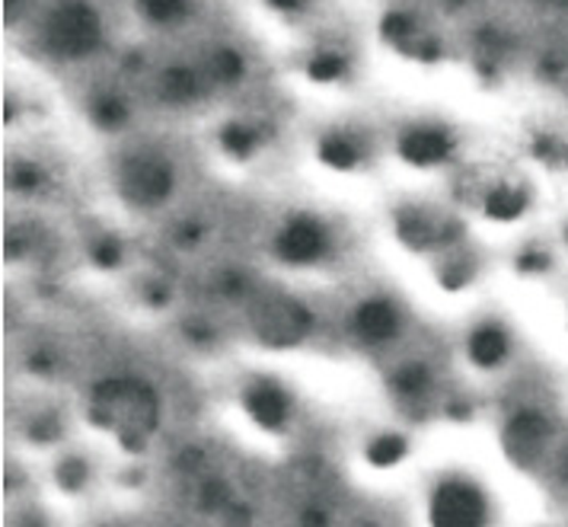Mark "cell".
<instances>
[{"instance_id": "1", "label": "cell", "mask_w": 568, "mask_h": 527, "mask_svg": "<svg viewBox=\"0 0 568 527\" xmlns=\"http://www.w3.org/2000/svg\"><path fill=\"white\" fill-rule=\"evenodd\" d=\"M87 416L119 445L141 450L160 428L163 403L154 387L141 377H109L90 387Z\"/></svg>"}, {"instance_id": "2", "label": "cell", "mask_w": 568, "mask_h": 527, "mask_svg": "<svg viewBox=\"0 0 568 527\" xmlns=\"http://www.w3.org/2000/svg\"><path fill=\"white\" fill-rule=\"evenodd\" d=\"M42 45L61 61H83L103 45V20L93 3L87 0H58L45 23Z\"/></svg>"}, {"instance_id": "3", "label": "cell", "mask_w": 568, "mask_h": 527, "mask_svg": "<svg viewBox=\"0 0 568 527\" xmlns=\"http://www.w3.org/2000/svg\"><path fill=\"white\" fill-rule=\"evenodd\" d=\"M115 189H119L122 202L131 209L154 211L170 202V195L176 189V170L156 151H134L119 163Z\"/></svg>"}, {"instance_id": "4", "label": "cell", "mask_w": 568, "mask_h": 527, "mask_svg": "<svg viewBox=\"0 0 568 527\" xmlns=\"http://www.w3.org/2000/svg\"><path fill=\"white\" fill-rule=\"evenodd\" d=\"M432 527H489L491 501L486 489L469 476H444L428 496Z\"/></svg>"}, {"instance_id": "5", "label": "cell", "mask_w": 568, "mask_h": 527, "mask_svg": "<svg viewBox=\"0 0 568 527\" xmlns=\"http://www.w3.org/2000/svg\"><path fill=\"white\" fill-rule=\"evenodd\" d=\"M275 256L287 265H316L333 253V231L313 211H294L272 240Z\"/></svg>"}, {"instance_id": "6", "label": "cell", "mask_w": 568, "mask_h": 527, "mask_svg": "<svg viewBox=\"0 0 568 527\" xmlns=\"http://www.w3.org/2000/svg\"><path fill=\"white\" fill-rule=\"evenodd\" d=\"M552 435H556V425L552 419L537 409V406H524L517 409L511 419L505 422L501 428V448L505 454L515 460L517 467H537L546 460L549 445H552Z\"/></svg>"}, {"instance_id": "7", "label": "cell", "mask_w": 568, "mask_h": 527, "mask_svg": "<svg viewBox=\"0 0 568 527\" xmlns=\"http://www.w3.org/2000/svg\"><path fill=\"white\" fill-rule=\"evenodd\" d=\"M253 330L272 348L301 345L313 330V314L291 297H268L253 311Z\"/></svg>"}, {"instance_id": "8", "label": "cell", "mask_w": 568, "mask_h": 527, "mask_svg": "<svg viewBox=\"0 0 568 527\" xmlns=\"http://www.w3.org/2000/svg\"><path fill=\"white\" fill-rule=\"evenodd\" d=\"M240 406H243V413L253 419L256 428L278 435V432H284L294 422V406L297 403H294V394L284 387L282 381H275V377H256V381H250L243 387Z\"/></svg>"}, {"instance_id": "9", "label": "cell", "mask_w": 568, "mask_h": 527, "mask_svg": "<svg viewBox=\"0 0 568 527\" xmlns=\"http://www.w3.org/2000/svg\"><path fill=\"white\" fill-rule=\"evenodd\" d=\"M399 158L413 166H438L444 160H450L457 141L444 125H413L399 134Z\"/></svg>"}, {"instance_id": "10", "label": "cell", "mask_w": 568, "mask_h": 527, "mask_svg": "<svg viewBox=\"0 0 568 527\" xmlns=\"http://www.w3.org/2000/svg\"><path fill=\"white\" fill-rule=\"evenodd\" d=\"M355 333L367 345H389L403 333V311L389 297H367L355 311Z\"/></svg>"}, {"instance_id": "11", "label": "cell", "mask_w": 568, "mask_h": 527, "mask_svg": "<svg viewBox=\"0 0 568 527\" xmlns=\"http://www.w3.org/2000/svg\"><path fill=\"white\" fill-rule=\"evenodd\" d=\"M511 352H515L511 333L498 320H486V323L473 326L466 336V358L473 368L498 371L511 358Z\"/></svg>"}, {"instance_id": "12", "label": "cell", "mask_w": 568, "mask_h": 527, "mask_svg": "<svg viewBox=\"0 0 568 527\" xmlns=\"http://www.w3.org/2000/svg\"><path fill=\"white\" fill-rule=\"evenodd\" d=\"M435 391V374L425 362H403L389 374V394L396 396L403 406H418Z\"/></svg>"}, {"instance_id": "13", "label": "cell", "mask_w": 568, "mask_h": 527, "mask_svg": "<svg viewBox=\"0 0 568 527\" xmlns=\"http://www.w3.org/2000/svg\"><path fill=\"white\" fill-rule=\"evenodd\" d=\"M202 90H205V78H199L192 68L176 64V68H166V71L160 74V93H163V100H170V103H192V100L202 97Z\"/></svg>"}, {"instance_id": "14", "label": "cell", "mask_w": 568, "mask_h": 527, "mask_svg": "<svg viewBox=\"0 0 568 527\" xmlns=\"http://www.w3.org/2000/svg\"><path fill=\"white\" fill-rule=\"evenodd\" d=\"M320 158L333 170H355L362 163V144L348 132H329L320 141Z\"/></svg>"}, {"instance_id": "15", "label": "cell", "mask_w": 568, "mask_h": 527, "mask_svg": "<svg viewBox=\"0 0 568 527\" xmlns=\"http://www.w3.org/2000/svg\"><path fill=\"white\" fill-rule=\"evenodd\" d=\"M138 13L156 29H173L180 27L182 20L192 13L189 0H134Z\"/></svg>"}, {"instance_id": "16", "label": "cell", "mask_w": 568, "mask_h": 527, "mask_svg": "<svg viewBox=\"0 0 568 527\" xmlns=\"http://www.w3.org/2000/svg\"><path fill=\"white\" fill-rule=\"evenodd\" d=\"M406 454H409V445H406V438L396 435V432L374 435V438L367 442V460H371L374 467H396V464H403Z\"/></svg>"}, {"instance_id": "17", "label": "cell", "mask_w": 568, "mask_h": 527, "mask_svg": "<svg viewBox=\"0 0 568 527\" xmlns=\"http://www.w3.org/2000/svg\"><path fill=\"white\" fill-rule=\"evenodd\" d=\"M243 71H246V61L233 49H214L211 61H207V78L214 83H236L243 78Z\"/></svg>"}, {"instance_id": "18", "label": "cell", "mask_w": 568, "mask_h": 527, "mask_svg": "<svg viewBox=\"0 0 568 527\" xmlns=\"http://www.w3.org/2000/svg\"><path fill=\"white\" fill-rule=\"evenodd\" d=\"M527 209V199H524V192L517 189V185H498V189H491L489 195V214L491 217H498V221H515L517 214H524Z\"/></svg>"}, {"instance_id": "19", "label": "cell", "mask_w": 568, "mask_h": 527, "mask_svg": "<svg viewBox=\"0 0 568 527\" xmlns=\"http://www.w3.org/2000/svg\"><path fill=\"white\" fill-rule=\"evenodd\" d=\"M90 115H93V122L100 125V129H115V125H122L125 119H129V105L122 103L119 97H100V100H93L90 105Z\"/></svg>"}, {"instance_id": "20", "label": "cell", "mask_w": 568, "mask_h": 527, "mask_svg": "<svg viewBox=\"0 0 568 527\" xmlns=\"http://www.w3.org/2000/svg\"><path fill=\"white\" fill-rule=\"evenodd\" d=\"M221 141H224V151L233 158H250L258 148V134L250 125H231Z\"/></svg>"}, {"instance_id": "21", "label": "cell", "mask_w": 568, "mask_h": 527, "mask_svg": "<svg viewBox=\"0 0 568 527\" xmlns=\"http://www.w3.org/2000/svg\"><path fill=\"white\" fill-rule=\"evenodd\" d=\"M87 479H90L87 460H80V457H64V460L58 464V483H61L64 489H80V486H87Z\"/></svg>"}, {"instance_id": "22", "label": "cell", "mask_w": 568, "mask_h": 527, "mask_svg": "<svg viewBox=\"0 0 568 527\" xmlns=\"http://www.w3.org/2000/svg\"><path fill=\"white\" fill-rule=\"evenodd\" d=\"M268 7H275L278 13H297V10H304L307 7V0H265Z\"/></svg>"}, {"instance_id": "23", "label": "cell", "mask_w": 568, "mask_h": 527, "mask_svg": "<svg viewBox=\"0 0 568 527\" xmlns=\"http://www.w3.org/2000/svg\"><path fill=\"white\" fill-rule=\"evenodd\" d=\"M559 479H562V486L568 489V454H566V460L559 464Z\"/></svg>"}]
</instances>
